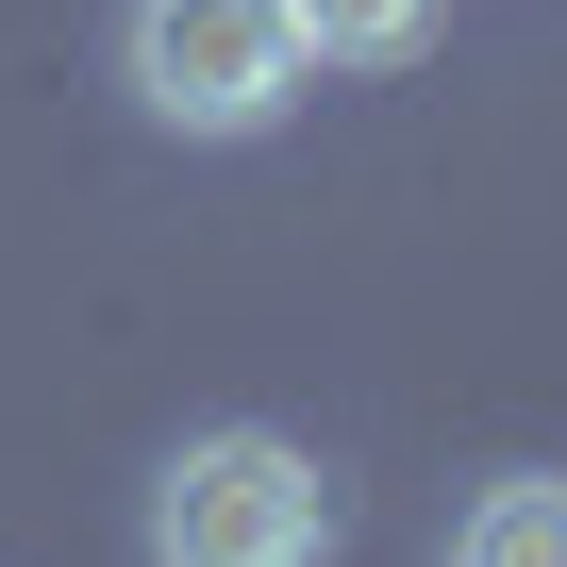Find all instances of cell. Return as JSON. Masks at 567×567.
<instances>
[{"instance_id":"3957f363","label":"cell","mask_w":567,"mask_h":567,"mask_svg":"<svg viewBox=\"0 0 567 567\" xmlns=\"http://www.w3.org/2000/svg\"><path fill=\"white\" fill-rule=\"evenodd\" d=\"M451 567H567V484H550V467L484 484V501L451 517Z\"/></svg>"},{"instance_id":"6da1fadb","label":"cell","mask_w":567,"mask_h":567,"mask_svg":"<svg viewBox=\"0 0 567 567\" xmlns=\"http://www.w3.org/2000/svg\"><path fill=\"white\" fill-rule=\"evenodd\" d=\"M151 567H334V467L284 434H184L151 484Z\"/></svg>"},{"instance_id":"7a4b0ae2","label":"cell","mask_w":567,"mask_h":567,"mask_svg":"<svg viewBox=\"0 0 567 567\" xmlns=\"http://www.w3.org/2000/svg\"><path fill=\"white\" fill-rule=\"evenodd\" d=\"M301 84H318V51H301L284 0H134V101H151L167 134H200V151L284 134Z\"/></svg>"},{"instance_id":"277c9868","label":"cell","mask_w":567,"mask_h":567,"mask_svg":"<svg viewBox=\"0 0 567 567\" xmlns=\"http://www.w3.org/2000/svg\"><path fill=\"white\" fill-rule=\"evenodd\" d=\"M284 18H301V51H318V68H417L451 0H284Z\"/></svg>"}]
</instances>
